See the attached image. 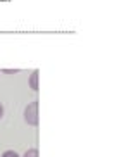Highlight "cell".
Listing matches in <instances>:
<instances>
[{
	"label": "cell",
	"mask_w": 138,
	"mask_h": 157,
	"mask_svg": "<svg viewBox=\"0 0 138 157\" xmlns=\"http://www.w3.org/2000/svg\"><path fill=\"white\" fill-rule=\"evenodd\" d=\"M24 121L29 126H36L38 124V102L33 100L29 102L24 109Z\"/></svg>",
	"instance_id": "6da1fadb"
},
{
	"label": "cell",
	"mask_w": 138,
	"mask_h": 157,
	"mask_svg": "<svg viewBox=\"0 0 138 157\" xmlns=\"http://www.w3.org/2000/svg\"><path fill=\"white\" fill-rule=\"evenodd\" d=\"M28 83H29V88H31V90L38 92V88H40V86H38V71L36 69L29 74V81H28Z\"/></svg>",
	"instance_id": "7a4b0ae2"
},
{
	"label": "cell",
	"mask_w": 138,
	"mask_h": 157,
	"mask_svg": "<svg viewBox=\"0 0 138 157\" xmlns=\"http://www.w3.org/2000/svg\"><path fill=\"white\" fill-rule=\"evenodd\" d=\"M24 157H38V148H28Z\"/></svg>",
	"instance_id": "3957f363"
},
{
	"label": "cell",
	"mask_w": 138,
	"mask_h": 157,
	"mask_svg": "<svg viewBox=\"0 0 138 157\" xmlns=\"http://www.w3.org/2000/svg\"><path fill=\"white\" fill-rule=\"evenodd\" d=\"M2 157H19L17 152H14V150H7V152H4V155Z\"/></svg>",
	"instance_id": "277c9868"
},
{
	"label": "cell",
	"mask_w": 138,
	"mask_h": 157,
	"mask_svg": "<svg viewBox=\"0 0 138 157\" xmlns=\"http://www.w3.org/2000/svg\"><path fill=\"white\" fill-rule=\"evenodd\" d=\"M4 73H7V74H14V73H17V69H4Z\"/></svg>",
	"instance_id": "5b68a950"
},
{
	"label": "cell",
	"mask_w": 138,
	"mask_h": 157,
	"mask_svg": "<svg viewBox=\"0 0 138 157\" xmlns=\"http://www.w3.org/2000/svg\"><path fill=\"white\" fill-rule=\"evenodd\" d=\"M2 116H4V105L0 104V117H2Z\"/></svg>",
	"instance_id": "8992f818"
}]
</instances>
